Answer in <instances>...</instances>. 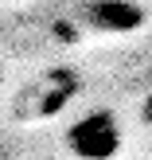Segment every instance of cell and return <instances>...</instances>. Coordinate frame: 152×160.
Masks as SVG:
<instances>
[{"label": "cell", "mask_w": 152, "mask_h": 160, "mask_svg": "<svg viewBox=\"0 0 152 160\" xmlns=\"http://www.w3.org/2000/svg\"><path fill=\"white\" fill-rule=\"evenodd\" d=\"M82 16L98 31H133V28L145 23V12L133 0H90L82 8Z\"/></svg>", "instance_id": "2"}, {"label": "cell", "mask_w": 152, "mask_h": 160, "mask_svg": "<svg viewBox=\"0 0 152 160\" xmlns=\"http://www.w3.org/2000/svg\"><path fill=\"white\" fill-rule=\"evenodd\" d=\"M66 148L78 160H113L121 152V125L109 109H90L66 129Z\"/></svg>", "instance_id": "1"}, {"label": "cell", "mask_w": 152, "mask_h": 160, "mask_svg": "<svg viewBox=\"0 0 152 160\" xmlns=\"http://www.w3.org/2000/svg\"><path fill=\"white\" fill-rule=\"evenodd\" d=\"M145 121L152 125V94H148V98H145Z\"/></svg>", "instance_id": "3"}]
</instances>
